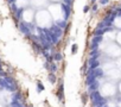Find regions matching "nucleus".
<instances>
[{"label": "nucleus", "instance_id": "f257e3e1", "mask_svg": "<svg viewBox=\"0 0 121 107\" xmlns=\"http://www.w3.org/2000/svg\"><path fill=\"white\" fill-rule=\"evenodd\" d=\"M88 101H89V95H88V93H87V92H83V93L81 94V102H82V105H83V106L87 105Z\"/></svg>", "mask_w": 121, "mask_h": 107}, {"label": "nucleus", "instance_id": "f03ea898", "mask_svg": "<svg viewBox=\"0 0 121 107\" xmlns=\"http://www.w3.org/2000/svg\"><path fill=\"white\" fill-rule=\"evenodd\" d=\"M48 79H49V82H50L51 84H56V82H57V76H56V74L49 73V74H48Z\"/></svg>", "mask_w": 121, "mask_h": 107}, {"label": "nucleus", "instance_id": "7ed1b4c3", "mask_svg": "<svg viewBox=\"0 0 121 107\" xmlns=\"http://www.w3.org/2000/svg\"><path fill=\"white\" fill-rule=\"evenodd\" d=\"M36 89H37V93H42L44 89H45L44 84H43L39 80H37V82H36Z\"/></svg>", "mask_w": 121, "mask_h": 107}, {"label": "nucleus", "instance_id": "20e7f679", "mask_svg": "<svg viewBox=\"0 0 121 107\" xmlns=\"http://www.w3.org/2000/svg\"><path fill=\"white\" fill-rule=\"evenodd\" d=\"M77 49H78L77 44H74V45H73V48H71V54H73V55H75V54L77 52Z\"/></svg>", "mask_w": 121, "mask_h": 107}, {"label": "nucleus", "instance_id": "39448f33", "mask_svg": "<svg viewBox=\"0 0 121 107\" xmlns=\"http://www.w3.org/2000/svg\"><path fill=\"white\" fill-rule=\"evenodd\" d=\"M88 10H89V7H88V6H85V7H84V10H83V11H84V12H88Z\"/></svg>", "mask_w": 121, "mask_h": 107}, {"label": "nucleus", "instance_id": "423d86ee", "mask_svg": "<svg viewBox=\"0 0 121 107\" xmlns=\"http://www.w3.org/2000/svg\"><path fill=\"white\" fill-rule=\"evenodd\" d=\"M0 107H4V105H3V103H0Z\"/></svg>", "mask_w": 121, "mask_h": 107}]
</instances>
